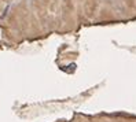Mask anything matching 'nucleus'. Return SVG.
I'll return each instance as SVG.
<instances>
[]
</instances>
